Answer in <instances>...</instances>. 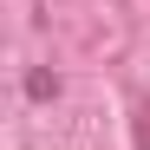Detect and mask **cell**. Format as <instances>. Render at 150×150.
<instances>
[{
    "label": "cell",
    "instance_id": "1",
    "mask_svg": "<svg viewBox=\"0 0 150 150\" xmlns=\"http://www.w3.org/2000/svg\"><path fill=\"white\" fill-rule=\"evenodd\" d=\"M137 137H144V144H150V111H144V131H137Z\"/></svg>",
    "mask_w": 150,
    "mask_h": 150
}]
</instances>
